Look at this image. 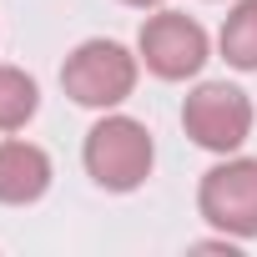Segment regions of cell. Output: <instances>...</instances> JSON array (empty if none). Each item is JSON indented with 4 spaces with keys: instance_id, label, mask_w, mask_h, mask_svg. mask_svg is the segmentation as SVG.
Masks as SVG:
<instances>
[{
    "instance_id": "obj_3",
    "label": "cell",
    "mask_w": 257,
    "mask_h": 257,
    "mask_svg": "<svg viewBox=\"0 0 257 257\" xmlns=\"http://www.w3.org/2000/svg\"><path fill=\"white\" fill-rule=\"evenodd\" d=\"M182 126L187 137L207 152H222L232 157L247 137H252V101L242 86H227V81H202L187 106H182Z\"/></svg>"
},
{
    "instance_id": "obj_9",
    "label": "cell",
    "mask_w": 257,
    "mask_h": 257,
    "mask_svg": "<svg viewBox=\"0 0 257 257\" xmlns=\"http://www.w3.org/2000/svg\"><path fill=\"white\" fill-rule=\"evenodd\" d=\"M121 6H137V11H152V6H162V0H121Z\"/></svg>"
},
{
    "instance_id": "obj_2",
    "label": "cell",
    "mask_w": 257,
    "mask_h": 257,
    "mask_svg": "<svg viewBox=\"0 0 257 257\" xmlns=\"http://www.w3.org/2000/svg\"><path fill=\"white\" fill-rule=\"evenodd\" d=\"M137 61L142 56H132L116 41H81L61 66V86L76 106L106 111V106H121L137 91Z\"/></svg>"
},
{
    "instance_id": "obj_5",
    "label": "cell",
    "mask_w": 257,
    "mask_h": 257,
    "mask_svg": "<svg viewBox=\"0 0 257 257\" xmlns=\"http://www.w3.org/2000/svg\"><path fill=\"white\" fill-rule=\"evenodd\" d=\"M137 56L152 76L162 81H187L207 66V31L182 16V11H157L142 21V36H137Z\"/></svg>"
},
{
    "instance_id": "obj_1",
    "label": "cell",
    "mask_w": 257,
    "mask_h": 257,
    "mask_svg": "<svg viewBox=\"0 0 257 257\" xmlns=\"http://www.w3.org/2000/svg\"><path fill=\"white\" fill-rule=\"evenodd\" d=\"M157 147L137 116H101L86 137V172L106 192H137L152 177Z\"/></svg>"
},
{
    "instance_id": "obj_8",
    "label": "cell",
    "mask_w": 257,
    "mask_h": 257,
    "mask_svg": "<svg viewBox=\"0 0 257 257\" xmlns=\"http://www.w3.org/2000/svg\"><path fill=\"white\" fill-rule=\"evenodd\" d=\"M36 106H41V91H36V81L26 76V71H16V66H0V132H21V126L36 116Z\"/></svg>"
},
{
    "instance_id": "obj_4",
    "label": "cell",
    "mask_w": 257,
    "mask_h": 257,
    "mask_svg": "<svg viewBox=\"0 0 257 257\" xmlns=\"http://www.w3.org/2000/svg\"><path fill=\"white\" fill-rule=\"evenodd\" d=\"M197 207L222 237H257V157H227L222 167H212L202 177Z\"/></svg>"
},
{
    "instance_id": "obj_6",
    "label": "cell",
    "mask_w": 257,
    "mask_h": 257,
    "mask_svg": "<svg viewBox=\"0 0 257 257\" xmlns=\"http://www.w3.org/2000/svg\"><path fill=\"white\" fill-rule=\"evenodd\" d=\"M51 187V157L36 142L6 137L0 142V202L6 207H31Z\"/></svg>"
},
{
    "instance_id": "obj_7",
    "label": "cell",
    "mask_w": 257,
    "mask_h": 257,
    "mask_svg": "<svg viewBox=\"0 0 257 257\" xmlns=\"http://www.w3.org/2000/svg\"><path fill=\"white\" fill-rule=\"evenodd\" d=\"M222 56L237 71H257V0H237L222 21Z\"/></svg>"
}]
</instances>
